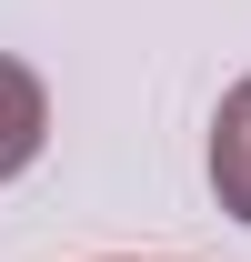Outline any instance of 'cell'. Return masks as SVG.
I'll use <instances>...</instances> for the list:
<instances>
[{"label": "cell", "instance_id": "1", "mask_svg": "<svg viewBox=\"0 0 251 262\" xmlns=\"http://www.w3.org/2000/svg\"><path fill=\"white\" fill-rule=\"evenodd\" d=\"M211 192L231 222H251V71L221 91V121H211Z\"/></svg>", "mask_w": 251, "mask_h": 262}, {"label": "cell", "instance_id": "2", "mask_svg": "<svg viewBox=\"0 0 251 262\" xmlns=\"http://www.w3.org/2000/svg\"><path fill=\"white\" fill-rule=\"evenodd\" d=\"M51 141V101H40V71L0 61V182H20Z\"/></svg>", "mask_w": 251, "mask_h": 262}]
</instances>
